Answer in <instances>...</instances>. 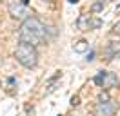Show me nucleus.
Here are the masks:
<instances>
[{"label":"nucleus","instance_id":"obj_1","mask_svg":"<svg viewBox=\"0 0 120 116\" xmlns=\"http://www.w3.org/2000/svg\"><path fill=\"white\" fill-rule=\"evenodd\" d=\"M18 36H20V42L37 47V45H42L47 42V27L40 18L27 16L26 20H22V27H20Z\"/></svg>","mask_w":120,"mask_h":116},{"label":"nucleus","instance_id":"obj_2","mask_svg":"<svg viewBox=\"0 0 120 116\" xmlns=\"http://www.w3.org/2000/svg\"><path fill=\"white\" fill-rule=\"evenodd\" d=\"M15 58L18 60V64H20V65L27 67V69H33V67H37V64H38L37 47H35V45H29V44L20 42L18 45H16Z\"/></svg>","mask_w":120,"mask_h":116},{"label":"nucleus","instance_id":"obj_3","mask_svg":"<svg viewBox=\"0 0 120 116\" xmlns=\"http://www.w3.org/2000/svg\"><path fill=\"white\" fill-rule=\"evenodd\" d=\"M102 25L100 18H93V14H80L78 20H76V27L80 31H91V29H98Z\"/></svg>","mask_w":120,"mask_h":116},{"label":"nucleus","instance_id":"obj_4","mask_svg":"<svg viewBox=\"0 0 120 116\" xmlns=\"http://www.w3.org/2000/svg\"><path fill=\"white\" fill-rule=\"evenodd\" d=\"M118 111V105L113 102H98L95 105V114L97 116H115Z\"/></svg>","mask_w":120,"mask_h":116},{"label":"nucleus","instance_id":"obj_5","mask_svg":"<svg viewBox=\"0 0 120 116\" xmlns=\"http://www.w3.org/2000/svg\"><path fill=\"white\" fill-rule=\"evenodd\" d=\"M9 14L16 20H26L31 13L27 9V6H24L22 2H13V4H9Z\"/></svg>","mask_w":120,"mask_h":116},{"label":"nucleus","instance_id":"obj_6","mask_svg":"<svg viewBox=\"0 0 120 116\" xmlns=\"http://www.w3.org/2000/svg\"><path fill=\"white\" fill-rule=\"evenodd\" d=\"M104 54L107 60H113V58H120V44L118 42H111L107 44V47L104 49Z\"/></svg>","mask_w":120,"mask_h":116},{"label":"nucleus","instance_id":"obj_7","mask_svg":"<svg viewBox=\"0 0 120 116\" xmlns=\"http://www.w3.org/2000/svg\"><path fill=\"white\" fill-rule=\"evenodd\" d=\"M118 83V76L115 72H104V80H102V85L104 89H109V87H115Z\"/></svg>","mask_w":120,"mask_h":116},{"label":"nucleus","instance_id":"obj_8","mask_svg":"<svg viewBox=\"0 0 120 116\" xmlns=\"http://www.w3.org/2000/svg\"><path fill=\"white\" fill-rule=\"evenodd\" d=\"M73 47H75V51H76V53H86V51L89 49V44L86 42V40H78V42H76L75 45H73Z\"/></svg>","mask_w":120,"mask_h":116},{"label":"nucleus","instance_id":"obj_9","mask_svg":"<svg viewBox=\"0 0 120 116\" xmlns=\"http://www.w3.org/2000/svg\"><path fill=\"white\" fill-rule=\"evenodd\" d=\"M104 72H105V71H100L97 76H95V80H93V82H95L97 85H102V80H104Z\"/></svg>","mask_w":120,"mask_h":116},{"label":"nucleus","instance_id":"obj_10","mask_svg":"<svg viewBox=\"0 0 120 116\" xmlns=\"http://www.w3.org/2000/svg\"><path fill=\"white\" fill-rule=\"evenodd\" d=\"M102 9H104V2H97L95 6L91 7V11H93V13H98V11H102Z\"/></svg>","mask_w":120,"mask_h":116},{"label":"nucleus","instance_id":"obj_11","mask_svg":"<svg viewBox=\"0 0 120 116\" xmlns=\"http://www.w3.org/2000/svg\"><path fill=\"white\" fill-rule=\"evenodd\" d=\"M98 102H109V94H107V93H102L100 96H98Z\"/></svg>","mask_w":120,"mask_h":116},{"label":"nucleus","instance_id":"obj_12","mask_svg":"<svg viewBox=\"0 0 120 116\" xmlns=\"http://www.w3.org/2000/svg\"><path fill=\"white\" fill-rule=\"evenodd\" d=\"M78 103H80V98H78V96H73V98H71V105H73V107H76Z\"/></svg>","mask_w":120,"mask_h":116},{"label":"nucleus","instance_id":"obj_13","mask_svg":"<svg viewBox=\"0 0 120 116\" xmlns=\"http://www.w3.org/2000/svg\"><path fill=\"white\" fill-rule=\"evenodd\" d=\"M113 33L120 36V22H118V24H116V25H115V27H113Z\"/></svg>","mask_w":120,"mask_h":116},{"label":"nucleus","instance_id":"obj_14","mask_svg":"<svg viewBox=\"0 0 120 116\" xmlns=\"http://www.w3.org/2000/svg\"><path fill=\"white\" fill-rule=\"evenodd\" d=\"M91 60H95V51H89V54H87V62Z\"/></svg>","mask_w":120,"mask_h":116},{"label":"nucleus","instance_id":"obj_15","mask_svg":"<svg viewBox=\"0 0 120 116\" xmlns=\"http://www.w3.org/2000/svg\"><path fill=\"white\" fill-rule=\"evenodd\" d=\"M22 4H24V6H27V4H29V0H22Z\"/></svg>","mask_w":120,"mask_h":116},{"label":"nucleus","instance_id":"obj_16","mask_svg":"<svg viewBox=\"0 0 120 116\" xmlns=\"http://www.w3.org/2000/svg\"><path fill=\"white\" fill-rule=\"evenodd\" d=\"M69 2H71V4H76V2H78V0H69Z\"/></svg>","mask_w":120,"mask_h":116},{"label":"nucleus","instance_id":"obj_17","mask_svg":"<svg viewBox=\"0 0 120 116\" xmlns=\"http://www.w3.org/2000/svg\"><path fill=\"white\" fill-rule=\"evenodd\" d=\"M47 2H53V0H47Z\"/></svg>","mask_w":120,"mask_h":116}]
</instances>
